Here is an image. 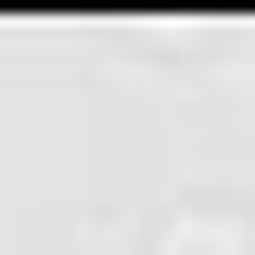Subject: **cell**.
<instances>
[{
    "mask_svg": "<svg viewBox=\"0 0 255 255\" xmlns=\"http://www.w3.org/2000/svg\"><path fill=\"white\" fill-rule=\"evenodd\" d=\"M153 255H243V217H230V204H179V217L153 230Z\"/></svg>",
    "mask_w": 255,
    "mask_h": 255,
    "instance_id": "1",
    "label": "cell"
}]
</instances>
